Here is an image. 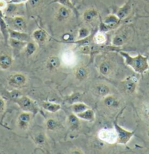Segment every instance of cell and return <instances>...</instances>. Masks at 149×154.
I'll use <instances>...</instances> for the list:
<instances>
[{"label":"cell","mask_w":149,"mask_h":154,"mask_svg":"<svg viewBox=\"0 0 149 154\" xmlns=\"http://www.w3.org/2000/svg\"><path fill=\"white\" fill-rule=\"evenodd\" d=\"M120 54L124 59L125 64L130 66L138 74H144L149 69L148 59L146 56L141 54L132 56L128 53L123 52V51H121Z\"/></svg>","instance_id":"1"},{"label":"cell","mask_w":149,"mask_h":154,"mask_svg":"<svg viewBox=\"0 0 149 154\" xmlns=\"http://www.w3.org/2000/svg\"><path fill=\"white\" fill-rule=\"evenodd\" d=\"M14 102L19 106L23 112H29L32 114L36 115L39 112V107L37 103L31 100L28 97L21 96L15 99Z\"/></svg>","instance_id":"2"},{"label":"cell","mask_w":149,"mask_h":154,"mask_svg":"<svg viewBox=\"0 0 149 154\" xmlns=\"http://www.w3.org/2000/svg\"><path fill=\"white\" fill-rule=\"evenodd\" d=\"M113 128L116 130V135H117L116 143L118 144L126 145L127 143H129V142L135 134V131H129V130L124 129L122 126L118 124L116 120L113 122Z\"/></svg>","instance_id":"3"},{"label":"cell","mask_w":149,"mask_h":154,"mask_svg":"<svg viewBox=\"0 0 149 154\" xmlns=\"http://www.w3.org/2000/svg\"><path fill=\"white\" fill-rule=\"evenodd\" d=\"M9 29H11L24 32L26 29V22L22 16H7L5 17Z\"/></svg>","instance_id":"4"},{"label":"cell","mask_w":149,"mask_h":154,"mask_svg":"<svg viewBox=\"0 0 149 154\" xmlns=\"http://www.w3.org/2000/svg\"><path fill=\"white\" fill-rule=\"evenodd\" d=\"M98 138L102 141L109 143L115 144L117 141V135L116 130L113 129H102L99 130L98 132Z\"/></svg>","instance_id":"5"},{"label":"cell","mask_w":149,"mask_h":154,"mask_svg":"<svg viewBox=\"0 0 149 154\" xmlns=\"http://www.w3.org/2000/svg\"><path fill=\"white\" fill-rule=\"evenodd\" d=\"M26 77L21 73H15L8 78V84L13 88H21L26 83Z\"/></svg>","instance_id":"6"},{"label":"cell","mask_w":149,"mask_h":154,"mask_svg":"<svg viewBox=\"0 0 149 154\" xmlns=\"http://www.w3.org/2000/svg\"><path fill=\"white\" fill-rule=\"evenodd\" d=\"M123 88L127 94H132L135 92L138 85V79L134 76H131L122 82Z\"/></svg>","instance_id":"7"},{"label":"cell","mask_w":149,"mask_h":154,"mask_svg":"<svg viewBox=\"0 0 149 154\" xmlns=\"http://www.w3.org/2000/svg\"><path fill=\"white\" fill-rule=\"evenodd\" d=\"M31 121H32V113L29 112H23L18 116L17 125L20 129L26 130L29 126Z\"/></svg>","instance_id":"8"},{"label":"cell","mask_w":149,"mask_h":154,"mask_svg":"<svg viewBox=\"0 0 149 154\" xmlns=\"http://www.w3.org/2000/svg\"><path fill=\"white\" fill-rule=\"evenodd\" d=\"M71 15H72V12H71V10H70V8L67 6L61 5V7H59V8L57 10V12H56V18L58 21L64 22V21H66V20H69L70 17H71Z\"/></svg>","instance_id":"9"},{"label":"cell","mask_w":149,"mask_h":154,"mask_svg":"<svg viewBox=\"0 0 149 154\" xmlns=\"http://www.w3.org/2000/svg\"><path fill=\"white\" fill-rule=\"evenodd\" d=\"M9 38L14 39V40L23 41V42H28L31 41L30 37L28 34H26L24 32H20L9 29Z\"/></svg>","instance_id":"10"},{"label":"cell","mask_w":149,"mask_h":154,"mask_svg":"<svg viewBox=\"0 0 149 154\" xmlns=\"http://www.w3.org/2000/svg\"><path fill=\"white\" fill-rule=\"evenodd\" d=\"M0 32L4 37L5 42H8V40H9V27H8V23L5 20V16L2 10H0Z\"/></svg>","instance_id":"11"},{"label":"cell","mask_w":149,"mask_h":154,"mask_svg":"<svg viewBox=\"0 0 149 154\" xmlns=\"http://www.w3.org/2000/svg\"><path fill=\"white\" fill-rule=\"evenodd\" d=\"M94 93L99 97H104L106 96L109 95L110 93V88L107 85L104 84V83H99L95 85L94 88Z\"/></svg>","instance_id":"12"},{"label":"cell","mask_w":149,"mask_h":154,"mask_svg":"<svg viewBox=\"0 0 149 154\" xmlns=\"http://www.w3.org/2000/svg\"><path fill=\"white\" fill-rule=\"evenodd\" d=\"M76 60V56H75V53L73 51L67 50L65 51L62 54V56H61V61L64 63L65 64L68 65H73L74 64Z\"/></svg>","instance_id":"13"},{"label":"cell","mask_w":149,"mask_h":154,"mask_svg":"<svg viewBox=\"0 0 149 154\" xmlns=\"http://www.w3.org/2000/svg\"><path fill=\"white\" fill-rule=\"evenodd\" d=\"M75 115H77V116H78L80 120H84V121H88V122H93L95 120V111L92 109H91L90 107L88 109H85L83 112Z\"/></svg>","instance_id":"14"},{"label":"cell","mask_w":149,"mask_h":154,"mask_svg":"<svg viewBox=\"0 0 149 154\" xmlns=\"http://www.w3.org/2000/svg\"><path fill=\"white\" fill-rule=\"evenodd\" d=\"M88 75H89V72H88V69L85 66H78L75 70V78L80 81L85 80L88 77Z\"/></svg>","instance_id":"15"},{"label":"cell","mask_w":149,"mask_h":154,"mask_svg":"<svg viewBox=\"0 0 149 154\" xmlns=\"http://www.w3.org/2000/svg\"><path fill=\"white\" fill-rule=\"evenodd\" d=\"M104 104L108 108H116L119 106V100L113 95H107L104 97Z\"/></svg>","instance_id":"16"},{"label":"cell","mask_w":149,"mask_h":154,"mask_svg":"<svg viewBox=\"0 0 149 154\" xmlns=\"http://www.w3.org/2000/svg\"><path fill=\"white\" fill-rule=\"evenodd\" d=\"M41 106L45 109V110L50 112H56L59 111L61 108V106L59 104L55 103V102H48V101H44L41 103Z\"/></svg>","instance_id":"17"},{"label":"cell","mask_w":149,"mask_h":154,"mask_svg":"<svg viewBox=\"0 0 149 154\" xmlns=\"http://www.w3.org/2000/svg\"><path fill=\"white\" fill-rule=\"evenodd\" d=\"M131 5L129 4V2L126 3V4L123 5L121 8H120L119 9L117 10L116 16H117L120 20L124 19V18H126V17L129 15L130 12H131Z\"/></svg>","instance_id":"18"},{"label":"cell","mask_w":149,"mask_h":154,"mask_svg":"<svg viewBox=\"0 0 149 154\" xmlns=\"http://www.w3.org/2000/svg\"><path fill=\"white\" fill-rule=\"evenodd\" d=\"M61 64V59L58 56H52L48 59L46 62V66L50 70H55L59 67Z\"/></svg>","instance_id":"19"},{"label":"cell","mask_w":149,"mask_h":154,"mask_svg":"<svg viewBox=\"0 0 149 154\" xmlns=\"http://www.w3.org/2000/svg\"><path fill=\"white\" fill-rule=\"evenodd\" d=\"M32 37L36 42H39V43H43L47 40L48 34L45 30L42 29H38L33 32Z\"/></svg>","instance_id":"20"},{"label":"cell","mask_w":149,"mask_h":154,"mask_svg":"<svg viewBox=\"0 0 149 154\" xmlns=\"http://www.w3.org/2000/svg\"><path fill=\"white\" fill-rule=\"evenodd\" d=\"M99 13L97 10L95 9H88L83 13V18L84 21L87 23H91L94 21L96 18H98Z\"/></svg>","instance_id":"21"},{"label":"cell","mask_w":149,"mask_h":154,"mask_svg":"<svg viewBox=\"0 0 149 154\" xmlns=\"http://www.w3.org/2000/svg\"><path fill=\"white\" fill-rule=\"evenodd\" d=\"M13 64V58L8 54L0 56V68L4 70L8 69Z\"/></svg>","instance_id":"22"},{"label":"cell","mask_w":149,"mask_h":154,"mask_svg":"<svg viewBox=\"0 0 149 154\" xmlns=\"http://www.w3.org/2000/svg\"><path fill=\"white\" fill-rule=\"evenodd\" d=\"M113 70L112 64L109 61H103L99 66V72L103 76H108Z\"/></svg>","instance_id":"23"},{"label":"cell","mask_w":149,"mask_h":154,"mask_svg":"<svg viewBox=\"0 0 149 154\" xmlns=\"http://www.w3.org/2000/svg\"><path fill=\"white\" fill-rule=\"evenodd\" d=\"M80 119L75 113L70 114L68 117V124L70 129L73 130H77L80 128Z\"/></svg>","instance_id":"24"},{"label":"cell","mask_w":149,"mask_h":154,"mask_svg":"<svg viewBox=\"0 0 149 154\" xmlns=\"http://www.w3.org/2000/svg\"><path fill=\"white\" fill-rule=\"evenodd\" d=\"M71 107V109L73 113L75 114L80 113V112H83L85 109L89 108V107L87 104L80 102H75V103L71 104V107Z\"/></svg>","instance_id":"25"},{"label":"cell","mask_w":149,"mask_h":154,"mask_svg":"<svg viewBox=\"0 0 149 154\" xmlns=\"http://www.w3.org/2000/svg\"><path fill=\"white\" fill-rule=\"evenodd\" d=\"M8 42H9L10 45L16 51H20V50L24 48L26 45L27 43V42H26L14 40V39H12V38H9Z\"/></svg>","instance_id":"26"},{"label":"cell","mask_w":149,"mask_h":154,"mask_svg":"<svg viewBox=\"0 0 149 154\" xmlns=\"http://www.w3.org/2000/svg\"><path fill=\"white\" fill-rule=\"evenodd\" d=\"M125 42H126V37L124 35H117L113 37L111 43L114 47H121L124 45Z\"/></svg>","instance_id":"27"},{"label":"cell","mask_w":149,"mask_h":154,"mask_svg":"<svg viewBox=\"0 0 149 154\" xmlns=\"http://www.w3.org/2000/svg\"><path fill=\"white\" fill-rule=\"evenodd\" d=\"M94 42L97 45H103L104 42H106V36L104 35V32L99 31L97 33L95 34L94 36Z\"/></svg>","instance_id":"28"},{"label":"cell","mask_w":149,"mask_h":154,"mask_svg":"<svg viewBox=\"0 0 149 154\" xmlns=\"http://www.w3.org/2000/svg\"><path fill=\"white\" fill-rule=\"evenodd\" d=\"M24 48L25 52L27 56H32L37 51V45L35 44V42H32V41H29V42H27Z\"/></svg>","instance_id":"29"},{"label":"cell","mask_w":149,"mask_h":154,"mask_svg":"<svg viewBox=\"0 0 149 154\" xmlns=\"http://www.w3.org/2000/svg\"><path fill=\"white\" fill-rule=\"evenodd\" d=\"M82 98V94L79 93V92H76V93L73 94L71 96H70L67 99V102L70 104H73L75 103V102H78L79 101L81 100Z\"/></svg>","instance_id":"30"},{"label":"cell","mask_w":149,"mask_h":154,"mask_svg":"<svg viewBox=\"0 0 149 154\" xmlns=\"http://www.w3.org/2000/svg\"><path fill=\"white\" fill-rule=\"evenodd\" d=\"M90 30L88 28L85 27H82L78 31V40H83V39L86 38V37H89L90 35Z\"/></svg>","instance_id":"31"},{"label":"cell","mask_w":149,"mask_h":154,"mask_svg":"<svg viewBox=\"0 0 149 154\" xmlns=\"http://www.w3.org/2000/svg\"><path fill=\"white\" fill-rule=\"evenodd\" d=\"M46 140V136L43 132H40L37 135H35L34 137V141L37 145H42L45 143Z\"/></svg>","instance_id":"32"},{"label":"cell","mask_w":149,"mask_h":154,"mask_svg":"<svg viewBox=\"0 0 149 154\" xmlns=\"http://www.w3.org/2000/svg\"><path fill=\"white\" fill-rule=\"evenodd\" d=\"M58 126H59V123L56 120L50 119L46 121V128H47V129L53 131V130L57 129Z\"/></svg>","instance_id":"33"},{"label":"cell","mask_w":149,"mask_h":154,"mask_svg":"<svg viewBox=\"0 0 149 154\" xmlns=\"http://www.w3.org/2000/svg\"><path fill=\"white\" fill-rule=\"evenodd\" d=\"M80 51L83 54H89L91 53V48L88 45L81 46V48L80 49Z\"/></svg>","instance_id":"34"},{"label":"cell","mask_w":149,"mask_h":154,"mask_svg":"<svg viewBox=\"0 0 149 154\" xmlns=\"http://www.w3.org/2000/svg\"><path fill=\"white\" fill-rule=\"evenodd\" d=\"M8 5V2H6L5 0H0V10L3 11V10H5Z\"/></svg>","instance_id":"35"},{"label":"cell","mask_w":149,"mask_h":154,"mask_svg":"<svg viewBox=\"0 0 149 154\" xmlns=\"http://www.w3.org/2000/svg\"><path fill=\"white\" fill-rule=\"evenodd\" d=\"M29 0H10L8 2L9 4H15V5H19L22 4V3H25L28 2Z\"/></svg>","instance_id":"36"},{"label":"cell","mask_w":149,"mask_h":154,"mask_svg":"<svg viewBox=\"0 0 149 154\" xmlns=\"http://www.w3.org/2000/svg\"><path fill=\"white\" fill-rule=\"evenodd\" d=\"M5 108V102L2 98L0 97V112H3Z\"/></svg>","instance_id":"37"},{"label":"cell","mask_w":149,"mask_h":154,"mask_svg":"<svg viewBox=\"0 0 149 154\" xmlns=\"http://www.w3.org/2000/svg\"><path fill=\"white\" fill-rule=\"evenodd\" d=\"M39 2H40V0H29V3L32 7H35L38 5Z\"/></svg>","instance_id":"38"},{"label":"cell","mask_w":149,"mask_h":154,"mask_svg":"<svg viewBox=\"0 0 149 154\" xmlns=\"http://www.w3.org/2000/svg\"><path fill=\"white\" fill-rule=\"evenodd\" d=\"M80 0H70V2L72 3V5H75V4H77L78 2H79Z\"/></svg>","instance_id":"39"},{"label":"cell","mask_w":149,"mask_h":154,"mask_svg":"<svg viewBox=\"0 0 149 154\" xmlns=\"http://www.w3.org/2000/svg\"><path fill=\"white\" fill-rule=\"evenodd\" d=\"M147 134H148V137H149V129L148 130V131H147Z\"/></svg>","instance_id":"40"},{"label":"cell","mask_w":149,"mask_h":154,"mask_svg":"<svg viewBox=\"0 0 149 154\" xmlns=\"http://www.w3.org/2000/svg\"><path fill=\"white\" fill-rule=\"evenodd\" d=\"M148 56H149V53H148Z\"/></svg>","instance_id":"41"}]
</instances>
